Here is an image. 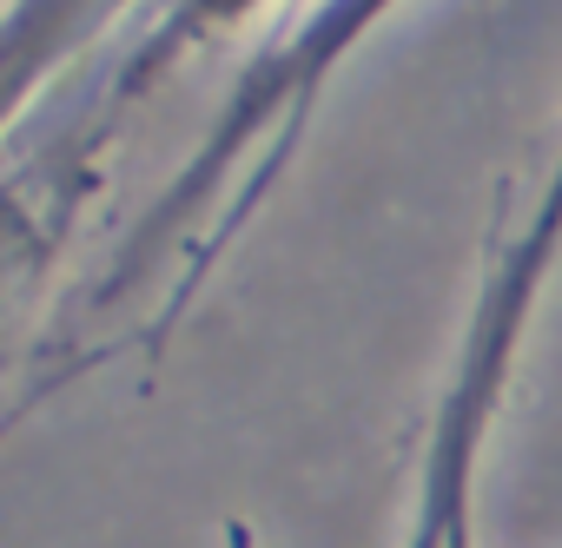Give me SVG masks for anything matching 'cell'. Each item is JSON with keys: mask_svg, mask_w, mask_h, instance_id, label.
<instances>
[{"mask_svg": "<svg viewBox=\"0 0 562 548\" xmlns=\"http://www.w3.org/2000/svg\"><path fill=\"white\" fill-rule=\"evenodd\" d=\"M397 8H404V0H299V8L278 21V34L232 73L225 106L212 113V126L199 133L186 165L133 218V231L113 244V264L87 285L80 311H106V305L133 298L159 271V258L186 251L179 278L166 285L159 318L139 331V344L159 351L172 338V324L192 311L199 285L212 278V264L238 244V231L258 218V205L278 192V179L292 172L318 93L338 80V67Z\"/></svg>", "mask_w": 562, "mask_h": 548, "instance_id": "6da1fadb", "label": "cell"}, {"mask_svg": "<svg viewBox=\"0 0 562 548\" xmlns=\"http://www.w3.org/2000/svg\"><path fill=\"white\" fill-rule=\"evenodd\" d=\"M555 258H562V139H555L549 179L529 198V218L490 258L483 292L463 318L450 377L437 390V410H430V430L417 449V482H411L397 548H450L457 528H476V476L490 456V430L509 397V370L536 324V305L555 278Z\"/></svg>", "mask_w": 562, "mask_h": 548, "instance_id": "7a4b0ae2", "label": "cell"}, {"mask_svg": "<svg viewBox=\"0 0 562 548\" xmlns=\"http://www.w3.org/2000/svg\"><path fill=\"white\" fill-rule=\"evenodd\" d=\"M258 8H265V0H153L139 21L120 27V41L106 47V60L87 67L67 87V106H60L47 146L27 152V159H14L21 192L41 212H54V218H80V205L93 192V172H100V152L139 113V100L159 80H172L205 41H218L225 27L251 21Z\"/></svg>", "mask_w": 562, "mask_h": 548, "instance_id": "3957f363", "label": "cell"}, {"mask_svg": "<svg viewBox=\"0 0 562 548\" xmlns=\"http://www.w3.org/2000/svg\"><path fill=\"white\" fill-rule=\"evenodd\" d=\"M120 0H14L8 8V133L27 126L34 93L106 27Z\"/></svg>", "mask_w": 562, "mask_h": 548, "instance_id": "277c9868", "label": "cell"}, {"mask_svg": "<svg viewBox=\"0 0 562 548\" xmlns=\"http://www.w3.org/2000/svg\"><path fill=\"white\" fill-rule=\"evenodd\" d=\"M450 548H476V528H457V535H450Z\"/></svg>", "mask_w": 562, "mask_h": 548, "instance_id": "5b68a950", "label": "cell"}]
</instances>
